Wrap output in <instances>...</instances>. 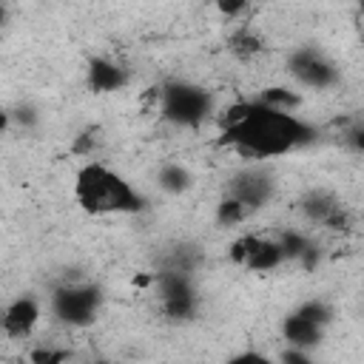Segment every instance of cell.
<instances>
[{"instance_id":"1","label":"cell","mask_w":364,"mask_h":364,"mask_svg":"<svg viewBox=\"0 0 364 364\" xmlns=\"http://www.w3.org/2000/svg\"><path fill=\"white\" fill-rule=\"evenodd\" d=\"M216 122L222 131L219 142L236 148L247 159L284 156L316 139V131L301 117L293 111H276L262 100L233 102L216 117Z\"/></svg>"},{"instance_id":"2","label":"cell","mask_w":364,"mask_h":364,"mask_svg":"<svg viewBox=\"0 0 364 364\" xmlns=\"http://www.w3.org/2000/svg\"><path fill=\"white\" fill-rule=\"evenodd\" d=\"M74 199L91 216L136 213L145 208L142 193L114 168L88 159L74 176Z\"/></svg>"},{"instance_id":"3","label":"cell","mask_w":364,"mask_h":364,"mask_svg":"<svg viewBox=\"0 0 364 364\" xmlns=\"http://www.w3.org/2000/svg\"><path fill=\"white\" fill-rule=\"evenodd\" d=\"M159 114L182 128H196L210 114V94L193 82H168L159 88Z\"/></svg>"},{"instance_id":"4","label":"cell","mask_w":364,"mask_h":364,"mask_svg":"<svg viewBox=\"0 0 364 364\" xmlns=\"http://www.w3.org/2000/svg\"><path fill=\"white\" fill-rule=\"evenodd\" d=\"M102 293L88 282H65L51 293V313L68 327H85L97 318Z\"/></svg>"},{"instance_id":"5","label":"cell","mask_w":364,"mask_h":364,"mask_svg":"<svg viewBox=\"0 0 364 364\" xmlns=\"http://www.w3.org/2000/svg\"><path fill=\"white\" fill-rule=\"evenodd\" d=\"M273 191H276V179L264 168H245V171H239L230 179V188H228V193L236 196L247 210L264 208L273 199Z\"/></svg>"},{"instance_id":"6","label":"cell","mask_w":364,"mask_h":364,"mask_svg":"<svg viewBox=\"0 0 364 364\" xmlns=\"http://www.w3.org/2000/svg\"><path fill=\"white\" fill-rule=\"evenodd\" d=\"M290 71L301 85L316 88V91L333 88L338 82V68L313 48H299L290 60Z\"/></svg>"},{"instance_id":"7","label":"cell","mask_w":364,"mask_h":364,"mask_svg":"<svg viewBox=\"0 0 364 364\" xmlns=\"http://www.w3.org/2000/svg\"><path fill=\"white\" fill-rule=\"evenodd\" d=\"M37 324H40V301L34 296H17L0 313V330L14 341L28 338Z\"/></svg>"},{"instance_id":"8","label":"cell","mask_w":364,"mask_h":364,"mask_svg":"<svg viewBox=\"0 0 364 364\" xmlns=\"http://www.w3.org/2000/svg\"><path fill=\"white\" fill-rule=\"evenodd\" d=\"M88 85L91 91L97 94H111V91H119L128 85V71L114 63V60H105V57H91L88 63Z\"/></svg>"},{"instance_id":"9","label":"cell","mask_w":364,"mask_h":364,"mask_svg":"<svg viewBox=\"0 0 364 364\" xmlns=\"http://www.w3.org/2000/svg\"><path fill=\"white\" fill-rule=\"evenodd\" d=\"M282 338H284L287 344H293V347L310 350V347H316V344L324 338V327L316 324V321H310V318H304V316H299V313L293 310V313L282 321Z\"/></svg>"},{"instance_id":"10","label":"cell","mask_w":364,"mask_h":364,"mask_svg":"<svg viewBox=\"0 0 364 364\" xmlns=\"http://www.w3.org/2000/svg\"><path fill=\"white\" fill-rule=\"evenodd\" d=\"M282 262H284V256H282L279 242H276V239H262V236H259L256 247L250 250V256L245 259L242 267H247V270H253V273H267V270H276Z\"/></svg>"},{"instance_id":"11","label":"cell","mask_w":364,"mask_h":364,"mask_svg":"<svg viewBox=\"0 0 364 364\" xmlns=\"http://www.w3.org/2000/svg\"><path fill=\"white\" fill-rule=\"evenodd\" d=\"M156 182H159V188H162L165 193L179 196V193H185V191H191L193 173H191L182 162H165V165L159 168V173H156Z\"/></svg>"},{"instance_id":"12","label":"cell","mask_w":364,"mask_h":364,"mask_svg":"<svg viewBox=\"0 0 364 364\" xmlns=\"http://www.w3.org/2000/svg\"><path fill=\"white\" fill-rule=\"evenodd\" d=\"M338 205V199L333 196V193H327V191H310L304 199H301V213L310 219V222H324L327 216H330V210Z\"/></svg>"},{"instance_id":"13","label":"cell","mask_w":364,"mask_h":364,"mask_svg":"<svg viewBox=\"0 0 364 364\" xmlns=\"http://www.w3.org/2000/svg\"><path fill=\"white\" fill-rule=\"evenodd\" d=\"M196 290H188V293H176V296H168L162 299V310L168 318H176V321H188L193 318L196 313Z\"/></svg>"},{"instance_id":"14","label":"cell","mask_w":364,"mask_h":364,"mask_svg":"<svg viewBox=\"0 0 364 364\" xmlns=\"http://www.w3.org/2000/svg\"><path fill=\"white\" fill-rule=\"evenodd\" d=\"M247 208L236 199V196H225V199H219V205H216V225L219 228H236V225H242L245 219H247Z\"/></svg>"},{"instance_id":"15","label":"cell","mask_w":364,"mask_h":364,"mask_svg":"<svg viewBox=\"0 0 364 364\" xmlns=\"http://www.w3.org/2000/svg\"><path fill=\"white\" fill-rule=\"evenodd\" d=\"M259 100H262L264 105L276 108V111H296L299 102H301L299 94L290 91V88H284V85H270V88H264V91L259 94Z\"/></svg>"},{"instance_id":"16","label":"cell","mask_w":364,"mask_h":364,"mask_svg":"<svg viewBox=\"0 0 364 364\" xmlns=\"http://www.w3.org/2000/svg\"><path fill=\"white\" fill-rule=\"evenodd\" d=\"M262 48H264V46H262V40H259L250 28H245V31H239V34H233V37H230V51H233L236 57H242V60L256 57Z\"/></svg>"},{"instance_id":"17","label":"cell","mask_w":364,"mask_h":364,"mask_svg":"<svg viewBox=\"0 0 364 364\" xmlns=\"http://www.w3.org/2000/svg\"><path fill=\"white\" fill-rule=\"evenodd\" d=\"M296 313L304 316V318H310V321H316V324H321V327H327V324L333 321V307H330L327 301H321V299H307V301H301V304L296 307Z\"/></svg>"},{"instance_id":"18","label":"cell","mask_w":364,"mask_h":364,"mask_svg":"<svg viewBox=\"0 0 364 364\" xmlns=\"http://www.w3.org/2000/svg\"><path fill=\"white\" fill-rule=\"evenodd\" d=\"M276 242H279V247H282L284 262H287V259H299V256H301V250L310 245V239H307L304 233H299V230H284Z\"/></svg>"},{"instance_id":"19","label":"cell","mask_w":364,"mask_h":364,"mask_svg":"<svg viewBox=\"0 0 364 364\" xmlns=\"http://www.w3.org/2000/svg\"><path fill=\"white\" fill-rule=\"evenodd\" d=\"M28 358L34 364H60V361H68L71 353L68 350H51V347H37L28 353Z\"/></svg>"},{"instance_id":"20","label":"cell","mask_w":364,"mask_h":364,"mask_svg":"<svg viewBox=\"0 0 364 364\" xmlns=\"http://www.w3.org/2000/svg\"><path fill=\"white\" fill-rule=\"evenodd\" d=\"M97 134H100L97 128H85V131L74 139L71 151H74V154H80V156H91V151L100 145V136H97Z\"/></svg>"},{"instance_id":"21","label":"cell","mask_w":364,"mask_h":364,"mask_svg":"<svg viewBox=\"0 0 364 364\" xmlns=\"http://www.w3.org/2000/svg\"><path fill=\"white\" fill-rule=\"evenodd\" d=\"M256 242H259V236H250V233L239 236V239L230 245V259H233L236 264H245V259L250 256V250L256 247Z\"/></svg>"},{"instance_id":"22","label":"cell","mask_w":364,"mask_h":364,"mask_svg":"<svg viewBox=\"0 0 364 364\" xmlns=\"http://www.w3.org/2000/svg\"><path fill=\"white\" fill-rule=\"evenodd\" d=\"M9 117H11V122H17V125H23V128H31V125H37V111L31 108V105H17L14 111H9Z\"/></svg>"},{"instance_id":"23","label":"cell","mask_w":364,"mask_h":364,"mask_svg":"<svg viewBox=\"0 0 364 364\" xmlns=\"http://www.w3.org/2000/svg\"><path fill=\"white\" fill-rule=\"evenodd\" d=\"M279 358H282V361H287V364H307L313 355H310L304 347H293V344H287V350H284V353H279Z\"/></svg>"},{"instance_id":"24","label":"cell","mask_w":364,"mask_h":364,"mask_svg":"<svg viewBox=\"0 0 364 364\" xmlns=\"http://www.w3.org/2000/svg\"><path fill=\"white\" fill-rule=\"evenodd\" d=\"M245 6H247V0H216V9H219L225 17H236V14H242Z\"/></svg>"},{"instance_id":"25","label":"cell","mask_w":364,"mask_h":364,"mask_svg":"<svg viewBox=\"0 0 364 364\" xmlns=\"http://www.w3.org/2000/svg\"><path fill=\"white\" fill-rule=\"evenodd\" d=\"M9 125H11V117H9V111H6V108H0V136L9 131Z\"/></svg>"},{"instance_id":"26","label":"cell","mask_w":364,"mask_h":364,"mask_svg":"<svg viewBox=\"0 0 364 364\" xmlns=\"http://www.w3.org/2000/svg\"><path fill=\"white\" fill-rule=\"evenodd\" d=\"M3 23H6V6L0 3V26H3Z\"/></svg>"},{"instance_id":"27","label":"cell","mask_w":364,"mask_h":364,"mask_svg":"<svg viewBox=\"0 0 364 364\" xmlns=\"http://www.w3.org/2000/svg\"><path fill=\"white\" fill-rule=\"evenodd\" d=\"M0 313H3V310H0Z\"/></svg>"}]
</instances>
